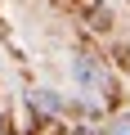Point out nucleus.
<instances>
[{"label": "nucleus", "mask_w": 130, "mask_h": 135, "mask_svg": "<svg viewBox=\"0 0 130 135\" xmlns=\"http://www.w3.org/2000/svg\"><path fill=\"white\" fill-rule=\"evenodd\" d=\"M108 135H130V117H117V122L108 126Z\"/></svg>", "instance_id": "nucleus-3"}, {"label": "nucleus", "mask_w": 130, "mask_h": 135, "mask_svg": "<svg viewBox=\"0 0 130 135\" xmlns=\"http://www.w3.org/2000/svg\"><path fill=\"white\" fill-rule=\"evenodd\" d=\"M72 77H76L81 90H108V72H103L90 54H76V59H72Z\"/></svg>", "instance_id": "nucleus-1"}, {"label": "nucleus", "mask_w": 130, "mask_h": 135, "mask_svg": "<svg viewBox=\"0 0 130 135\" xmlns=\"http://www.w3.org/2000/svg\"><path fill=\"white\" fill-rule=\"evenodd\" d=\"M32 108L54 117V113H63V99H58V90H36V95H32Z\"/></svg>", "instance_id": "nucleus-2"}]
</instances>
